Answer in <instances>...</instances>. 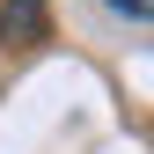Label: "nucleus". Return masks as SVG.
I'll return each instance as SVG.
<instances>
[{
    "label": "nucleus",
    "mask_w": 154,
    "mask_h": 154,
    "mask_svg": "<svg viewBox=\"0 0 154 154\" xmlns=\"http://www.w3.org/2000/svg\"><path fill=\"white\" fill-rule=\"evenodd\" d=\"M44 0H8V8H0V44L8 51H29V44H44Z\"/></svg>",
    "instance_id": "f257e3e1"
},
{
    "label": "nucleus",
    "mask_w": 154,
    "mask_h": 154,
    "mask_svg": "<svg viewBox=\"0 0 154 154\" xmlns=\"http://www.w3.org/2000/svg\"><path fill=\"white\" fill-rule=\"evenodd\" d=\"M110 15H125V22H154V0H103Z\"/></svg>",
    "instance_id": "f03ea898"
}]
</instances>
